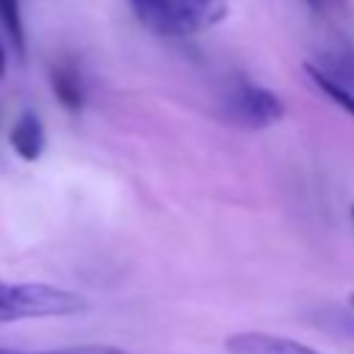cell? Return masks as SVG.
Wrapping results in <instances>:
<instances>
[{"label":"cell","instance_id":"obj_15","mask_svg":"<svg viewBox=\"0 0 354 354\" xmlns=\"http://www.w3.org/2000/svg\"><path fill=\"white\" fill-rule=\"evenodd\" d=\"M351 221H354V205H351Z\"/></svg>","mask_w":354,"mask_h":354},{"label":"cell","instance_id":"obj_5","mask_svg":"<svg viewBox=\"0 0 354 354\" xmlns=\"http://www.w3.org/2000/svg\"><path fill=\"white\" fill-rule=\"evenodd\" d=\"M50 88L61 102V108L72 113H77L86 105V80L80 66L72 58H61L50 66Z\"/></svg>","mask_w":354,"mask_h":354},{"label":"cell","instance_id":"obj_7","mask_svg":"<svg viewBox=\"0 0 354 354\" xmlns=\"http://www.w3.org/2000/svg\"><path fill=\"white\" fill-rule=\"evenodd\" d=\"M326 77L340 83L354 94V47H337V50H324L315 64Z\"/></svg>","mask_w":354,"mask_h":354},{"label":"cell","instance_id":"obj_9","mask_svg":"<svg viewBox=\"0 0 354 354\" xmlns=\"http://www.w3.org/2000/svg\"><path fill=\"white\" fill-rule=\"evenodd\" d=\"M0 25L11 41V50L22 58L25 55V22L19 0H0Z\"/></svg>","mask_w":354,"mask_h":354},{"label":"cell","instance_id":"obj_11","mask_svg":"<svg viewBox=\"0 0 354 354\" xmlns=\"http://www.w3.org/2000/svg\"><path fill=\"white\" fill-rule=\"evenodd\" d=\"M0 354H133L119 346H105V343H88V346H69V348H50V351H14V348H0Z\"/></svg>","mask_w":354,"mask_h":354},{"label":"cell","instance_id":"obj_8","mask_svg":"<svg viewBox=\"0 0 354 354\" xmlns=\"http://www.w3.org/2000/svg\"><path fill=\"white\" fill-rule=\"evenodd\" d=\"M304 72H307V77L313 80V86H315L326 100H332L337 108H343L348 116H354V94H351L348 88H343L340 83H335L332 77H326L315 64H304Z\"/></svg>","mask_w":354,"mask_h":354},{"label":"cell","instance_id":"obj_6","mask_svg":"<svg viewBox=\"0 0 354 354\" xmlns=\"http://www.w3.org/2000/svg\"><path fill=\"white\" fill-rule=\"evenodd\" d=\"M8 144L11 149L25 160V163H33L41 158L44 147H47V133H44V124L41 119L33 113V111H22L11 130H8Z\"/></svg>","mask_w":354,"mask_h":354},{"label":"cell","instance_id":"obj_12","mask_svg":"<svg viewBox=\"0 0 354 354\" xmlns=\"http://www.w3.org/2000/svg\"><path fill=\"white\" fill-rule=\"evenodd\" d=\"M304 3L310 6V11H315L321 17H337L348 6V0H304Z\"/></svg>","mask_w":354,"mask_h":354},{"label":"cell","instance_id":"obj_14","mask_svg":"<svg viewBox=\"0 0 354 354\" xmlns=\"http://www.w3.org/2000/svg\"><path fill=\"white\" fill-rule=\"evenodd\" d=\"M348 307H351V310H354V293H351V296H348Z\"/></svg>","mask_w":354,"mask_h":354},{"label":"cell","instance_id":"obj_3","mask_svg":"<svg viewBox=\"0 0 354 354\" xmlns=\"http://www.w3.org/2000/svg\"><path fill=\"white\" fill-rule=\"evenodd\" d=\"M221 111L227 122L246 130H263L285 119L282 97L246 77H238L230 83V88L221 97Z\"/></svg>","mask_w":354,"mask_h":354},{"label":"cell","instance_id":"obj_4","mask_svg":"<svg viewBox=\"0 0 354 354\" xmlns=\"http://www.w3.org/2000/svg\"><path fill=\"white\" fill-rule=\"evenodd\" d=\"M224 348L230 354H321L313 346H304L288 335L274 332H232L224 340Z\"/></svg>","mask_w":354,"mask_h":354},{"label":"cell","instance_id":"obj_1","mask_svg":"<svg viewBox=\"0 0 354 354\" xmlns=\"http://www.w3.org/2000/svg\"><path fill=\"white\" fill-rule=\"evenodd\" d=\"M136 19L155 36L183 39L216 28L227 19V0H127Z\"/></svg>","mask_w":354,"mask_h":354},{"label":"cell","instance_id":"obj_10","mask_svg":"<svg viewBox=\"0 0 354 354\" xmlns=\"http://www.w3.org/2000/svg\"><path fill=\"white\" fill-rule=\"evenodd\" d=\"M315 324L335 332V335H343V337H354V310H337V307H321L315 315Z\"/></svg>","mask_w":354,"mask_h":354},{"label":"cell","instance_id":"obj_2","mask_svg":"<svg viewBox=\"0 0 354 354\" xmlns=\"http://www.w3.org/2000/svg\"><path fill=\"white\" fill-rule=\"evenodd\" d=\"M86 310V299L75 290L44 282H3L0 279V324L28 318H58Z\"/></svg>","mask_w":354,"mask_h":354},{"label":"cell","instance_id":"obj_13","mask_svg":"<svg viewBox=\"0 0 354 354\" xmlns=\"http://www.w3.org/2000/svg\"><path fill=\"white\" fill-rule=\"evenodd\" d=\"M6 61H8V55H6V47H3V39H0V77L6 75Z\"/></svg>","mask_w":354,"mask_h":354}]
</instances>
